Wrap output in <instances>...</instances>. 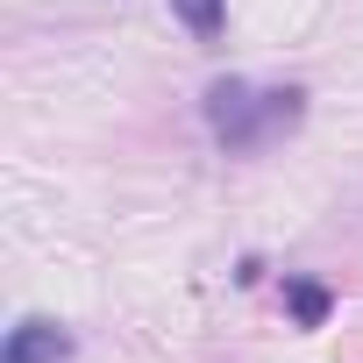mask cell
<instances>
[{
    "label": "cell",
    "instance_id": "6da1fadb",
    "mask_svg": "<svg viewBox=\"0 0 363 363\" xmlns=\"http://www.w3.org/2000/svg\"><path fill=\"white\" fill-rule=\"evenodd\" d=\"M207 114H214V128H221L228 150H257L264 135H278V128L299 121V93H292V86H285V93H250L242 79H221V86L207 93Z\"/></svg>",
    "mask_w": 363,
    "mask_h": 363
},
{
    "label": "cell",
    "instance_id": "7a4b0ae2",
    "mask_svg": "<svg viewBox=\"0 0 363 363\" xmlns=\"http://www.w3.org/2000/svg\"><path fill=\"white\" fill-rule=\"evenodd\" d=\"M65 356H72V335H65V328L22 320V328L8 335V356H0V363H65Z\"/></svg>",
    "mask_w": 363,
    "mask_h": 363
},
{
    "label": "cell",
    "instance_id": "3957f363",
    "mask_svg": "<svg viewBox=\"0 0 363 363\" xmlns=\"http://www.w3.org/2000/svg\"><path fill=\"white\" fill-rule=\"evenodd\" d=\"M285 306H292L299 328H320L335 299H328V285H313V278H285Z\"/></svg>",
    "mask_w": 363,
    "mask_h": 363
},
{
    "label": "cell",
    "instance_id": "277c9868",
    "mask_svg": "<svg viewBox=\"0 0 363 363\" xmlns=\"http://www.w3.org/2000/svg\"><path fill=\"white\" fill-rule=\"evenodd\" d=\"M178 15H186V29L200 36V43H214L221 36V0H171Z\"/></svg>",
    "mask_w": 363,
    "mask_h": 363
},
{
    "label": "cell",
    "instance_id": "5b68a950",
    "mask_svg": "<svg viewBox=\"0 0 363 363\" xmlns=\"http://www.w3.org/2000/svg\"><path fill=\"white\" fill-rule=\"evenodd\" d=\"M342 363H363V335H356V342H342Z\"/></svg>",
    "mask_w": 363,
    "mask_h": 363
}]
</instances>
